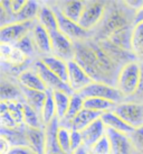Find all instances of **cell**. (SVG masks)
Segmentation results:
<instances>
[{"label":"cell","mask_w":143,"mask_h":154,"mask_svg":"<svg viewBox=\"0 0 143 154\" xmlns=\"http://www.w3.org/2000/svg\"><path fill=\"white\" fill-rule=\"evenodd\" d=\"M31 35H33V39H34L36 50L42 55V57L53 55L51 34L42 25H39L37 20H36V24H35L34 28L31 30Z\"/></svg>","instance_id":"cell-13"},{"label":"cell","mask_w":143,"mask_h":154,"mask_svg":"<svg viewBox=\"0 0 143 154\" xmlns=\"http://www.w3.org/2000/svg\"><path fill=\"white\" fill-rule=\"evenodd\" d=\"M24 120H25V126L27 127L38 129L45 128L40 115L26 103H24Z\"/></svg>","instance_id":"cell-31"},{"label":"cell","mask_w":143,"mask_h":154,"mask_svg":"<svg viewBox=\"0 0 143 154\" xmlns=\"http://www.w3.org/2000/svg\"><path fill=\"white\" fill-rule=\"evenodd\" d=\"M57 8L60 10L65 17L72 20V22L78 24L82 16V13L84 10L85 1H63V2H56Z\"/></svg>","instance_id":"cell-17"},{"label":"cell","mask_w":143,"mask_h":154,"mask_svg":"<svg viewBox=\"0 0 143 154\" xmlns=\"http://www.w3.org/2000/svg\"><path fill=\"white\" fill-rule=\"evenodd\" d=\"M15 47L19 48L20 51H22L28 57H33L35 55V53L37 52L36 50V46H35L34 39H33V35H31V32L29 34L25 35L21 39H19L17 43L13 45Z\"/></svg>","instance_id":"cell-33"},{"label":"cell","mask_w":143,"mask_h":154,"mask_svg":"<svg viewBox=\"0 0 143 154\" xmlns=\"http://www.w3.org/2000/svg\"><path fill=\"white\" fill-rule=\"evenodd\" d=\"M37 23L42 25L48 33H53L55 30H58V22L55 14L54 9L48 5L44 4L40 6L37 15Z\"/></svg>","instance_id":"cell-18"},{"label":"cell","mask_w":143,"mask_h":154,"mask_svg":"<svg viewBox=\"0 0 143 154\" xmlns=\"http://www.w3.org/2000/svg\"><path fill=\"white\" fill-rule=\"evenodd\" d=\"M40 8V4L33 0H26L24 8L15 16V23H27L34 22L37 19V15Z\"/></svg>","instance_id":"cell-26"},{"label":"cell","mask_w":143,"mask_h":154,"mask_svg":"<svg viewBox=\"0 0 143 154\" xmlns=\"http://www.w3.org/2000/svg\"><path fill=\"white\" fill-rule=\"evenodd\" d=\"M135 98H138L136 103H143V63H142V74H141V82L136 94L134 96Z\"/></svg>","instance_id":"cell-43"},{"label":"cell","mask_w":143,"mask_h":154,"mask_svg":"<svg viewBox=\"0 0 143 154\" xmlns=\"http://www.w3.org/2000/svg\"><path fill=\"white\" fill-rule=\"evenodd\" d=\"M107 2L104 1H85L84 10L82 13L78 25L85 30L93 32L98 28L105 17Z\"/></svg>","instance_id":"cell-4"},{"label":"cell","mask_w":143,"mask_h":154,"mask_svg":"<svg viewBox=\"0 0 143 154\" xmlns=\"http://www.w3.org/2000/svg\"><path fill=\"white\" fill-rule=\"evenodd\" d=\"M131 47L136 61L143 63V20L135 23L133 27Z\"/></svg>","instance_id":"cell-24"},{"label":"cell","mask_w":143,"mask_h":154,"mask_svg":"<svg viewBox=\"0 0 143 154\" xmlns=\"http://www.w3.org/2000/svg\"><path fill=\"white\" fill-rule=\"evenodd\" d=\"M53 97H54L55 106H56V117L58 122L62 120L66 117V114L69 108V103H71V94H66L64 91H51Z\"/></svg>","instance_id":"cell-27"},{"label":"cell","mask_w":143,"mask_h":154,"mask_svg":"<svg viewBox=\"0 0 143 154\" xmlns=\"http://www.w3.org/2000/svg\"><path fill=\"white\" fill-rule=\"evenodd\" d=\"M106 135L109 136L111 142L112 154H135L134 146L131 141L130 135H126L123 133L116 132L114 129L106 127Z\"/></svg>","instance_id":"cell-12"},{"label":"cell","mask_w":143,"mask_h":154,"mask_svg":"<svg viewBox=\"0 0 143 154\" xmlns=\"http://www.w3.org/2000/svg\"><path fill=\"white\" fill-rule=\"evenodd\" d=\"M105 134H106V126L104 125L103 120L101 118H98V119L95 120L94 123H92L89 127H86L82 132L84 146H86L87 149H91Z\"/></svg>","instance_id":"cell-16"},{"label":"cell","mask_w":143,"mask_h":154,"mask_svg":"<svg viewBox=\"0 0 143 154\" xmlns=\"http://www.w3.org/2000/svg\"><path fill=\"white\" fill-rule=\"evenodd\" d=\"M102 112L94 110H89L84 108L80 111L78 115L76 116L74 119L69 124V129H74V131H78V132H83L86 127H89V125L94 123L95 120L101 118Z\"/></svg>","instance_id":"cell-20"},{"label":"cell","mask_w":143,"mask_h":154,"mask_svg":"<svg viewBox=\"0 0 143 154\" xmlns=\"http://www.w3.org/2000/svg\"><path fill=\"white\" fill-rule=\"evenodd\" d=\"M13 45L11 44H4V43H0V60L2 63H4L8 56L11 54V52L13 50Z\"/></svg>","instance_id":"cell-39"},{"label":"cell","mask_w":143,"mask_h":154,"mask_svg":"<svg viewBox=\"0 0 143 154\" xmlns=\"http://www.w3.org/2000/svg\"><path fill=\"white\" fill-rule=\"evenodd\" d=\"M80 94L84 99L102 98L109 100L116 105L124 103V99H125L124 96L116 89V87L109 86L107 83H102V82H92L85 89L82 90Z\"/></svg>","instance_id":"cell-5"},{"label":"cell","mask_w":143,"mask_h":154,"mask_svg":"<svg viewBox=\"0 0 143 154\" xmlns=\"http://www.w3.org/2000/svg\"><path fill=\"white\" fill-rule=\"evenodd\" d=\"M57 127H58V119L55 118L54 122L45 128L46 131V152L45 154H68L65 153L57 143V140H56Z\"/></svg>","instance_id":"cell-25"},{"label":"cell","mask_w":143,"mask_h":154,"mask_svg":"<svg viewBox=\"0 0 143 154\" xmlns=\"http://www.w3.org/2000/svg\"><path fill=\"white\" fill-rule=\"evenodd\" d=\"M51 34V47H53V55L59 57L62 60L68 61L74 60V52H75V43L64 35L60 30H55Z\"/></svg>","instance_id":"cell-9"},{"label":"cell","mask_w":143,"mask_h":154,"mask_svg":"<svg viewBox=\"0 0 143 154\" xmlns=\"http://www.w3.org/2000/svg\"><path fill=\"white\" fill-rule=\"evenodd\" d=\"M25 137L27 146L37 154L46 152V131L45 128H30L25 126Z\"/></svg>","instance_id":"cell-14"},{"label":"cell","mask_w":143,"mask_h":154,"mask_svg":"<svg viewBox=\"0 0 143 154\" xmlns=\"http://www.w3.org/2000/svg\"><path fill=\"white\" fill-rule=\"evenodd\" d=\"M9 154H37V153L34 152L28 146L20 145V146H13L10 152H9Z\"/></svg>","instance_id":"cell-42"},{"label":"cell","mask_w":143,"mask_h":154,"mask_svg":"<svg viewBox=\"0 0 143 154\" xmlns=\"http://www.w3.org/2000/svg\"><path fill=\"white\" fill-rule=\"evenodd\" d=\"M130 138L133 143L136 153L143 154V126L139 128H135L130 134Z\"/></svg>","instance_id":"cell-36"},{"label":"cell","mask_w":143,"mask_h":154,"mask_svg":"<svg viewBox=\"0 0 143 154\" xmlns=\"http://www.w3.org/2000/svg\"><path fill=\"white\" fill-rule=\"evenodd\" d=\"M19 98H22L20 87H17L10 81L2 80L0 83V101L20 100Z\"/></svg>","instance_id":"cell-29"},{"label":"cell","mask_w":143,"mask_h":154,"mask_svg":"<svg viewBox=\"0 0 143 154\" xmlns=\"http://www.w3.org/2000/svg\"><path fill=\"white\" fill-rule=\"evenodd\" d=\"M89 150L91 154H112L111 142H109V136L105 134Z\"/></svg>","instance_id":"cell-35"},{"label":"cell","mask_w":143,"mask_h":154,"mask_svg":"<svg viewBox=\"0 0 143 154\" xmlns=\"http://www.w3.org/2000/svg\"><path fill=\"white\" fill-rule=\"evenodd\" d=\"M72 154H91V153H89V149H87L86 146L83 145L82 147H80V149H78V150L75 151L74 153H72Z\"/></svg>","instance_id":"cell-44"},{"label":"cell","mask_w":143,"mask_h":154,"mask_svg":"<svg viewBox=\"0 0 143 154\" xmlns=\"http://www.w3.org/2000/svg\"><path fill=\"white\" fill-rule=\"evenodd\" d=\"M101 119L103 120V123L107 128L114 129L116 132L123 133L126 135H130L131 133L134 131L131 126L126 124L121 117H118L113 110L103 112L101 116Z\"/></svg>","instance_id":"cell-22"},{"label":"cell","mask_w":143,"mask_h":154,"mask_svg":"<svg viewBox=\"0 0 143 154\" xmlns=\"http://www.w3.org/2000/svg\"><path fill=\"white\" fill-rule=\"evenodd\" d=\"M0 125H1L2 129H9V131L20 128L17 125V123L13 120L8 110L4 111V112H0Z\"/></svg>","instance_id":"cell-37"},{"label":"cell","mask_w":143,"mask_h":154,"mask_svg":"<svg viewBox=\"0 0 143 154\" xmlns=\"http://www.w3.org/2000/svg\"><path fill=\"white\" fill-rule=\"evenodd\" d=\"M34 70L38 73V75L42 78V80L46 85L48 90H51V91H56V90L64 91V92L71 94V96L74 94L73 90L71 89V87L68 86V83L62 81L57 75H55L54 73L42 63L40 59L35 61Z\"/></svg>","instance_id":"cell-10"},{"label":"cell","mask_w":143,"mask_h":154,"mask_svg":"<svg viewBox=\"0 0 143 154\" xmlns=\"http://www.w3.org/2000/svg\"><path fill=\"white\" fill-rule=\"evenodd\" d=\"M68 65V86L74 94H80L83 89L94 82L89 75L85 72L80 65L74 60L67 62Z\"/></svg>","instance_id":"cell-11"},{"label":"cell","mask_w":143,"mask_h":154,"mask_svg":"<svg viewBox=\"0 0 143 154\" xmlns=\"http://www.w3.org/2000/svg\"><path fill=\"white\" fill-rule=\"evenodd\" d=\"M22 94V100L24 103L29 105L30 107L35 109L40 115L42 110V107L45 105V101L47 99V91H38V90H29L26 88H21Z\"/></svg>","instance_id":"cell-21"},{"label":"cell","mask_w":143,"mask_h":154,"mask_svg":"<svg viewBox=\"0 0 143 154\" xmlns=\"http://www.w3.org/2000/svg\"><path fill=\"white\" fill-rule=\"evenodd\" d=\"M135 154H141V153H135Z\"/></svg>","instance_id":"cell-45"},{"label":"cell","mask_w":143,"mask_h":154,"mask_svg":"<svg viewBox=\"0 0 143 154\" xmlns=\"http://www.w3.org/2000/svg\"><path fill=\"white\" fill-rule=\"evenodd\" d=\"M83 145H84V142H83L82 132L72 129L71 131V153H74L75 151L80 149Z\"/></svg>","instance_id":"cell-38"},{"label":"cell","mask_w":143,"mask_h":154,"mask_svg":"<svg viewBox=\"0 0 143 154\" xmlns=\"http://www.w3.org/2000/svg\"><path fill=\"white\" fill-rule=\"evenodd\" d=\"M17 81L19 87L29 90H38V91H47V87L38 75V73L33 69H25L19 72L17 75Z\"/></svg>","instance_id":"cell-15"},{"label":"cell","mask_w":143,"mask_h":154,"mask_svg":"<svg viewBox=\"0 0 143 154\" xmlns=\"http://www.w3.org/2000/svg\"><path fill=\"white\" fill-rule=\"evenodd\" d=\"M40 118H42V125H44L45 128L54 122L55 118H57L56 117V106H55L54 97H53V94H51V90H47V99L45 101L44 107H42Z\"/></svg>","instance_id":"cell-28"},{"label":"cell","mask_w":143,"mask_h":154,"mask_svg":"<svg viewBox=\"0 0 143 154\" xmlns=\"http://www.w3.org/2000/svg\"><path fill=\"white\" fill-rule=\"evenodd\" d=\"M83 109H84V98H83L80 94H73L71 96V103H69V108H68V111H67V114H66V117H65L62 122H58L59 125L69 129L71 122L74 119ZM69 131H71V129H69Z\"/></svg>","instance_id":"cell-23"},{"label":"cell","mask_w":143,"mask_h":154,"mask_svg":"<svg viewBox=\"0 0 143 154\" xmlns=\"http://www.w3.org/2000/svg\"><path fill=\"white\" fill-rule=\"evenodd\" d=\"M111 5L112 7H109L107 4L105 17L93 38L95 41L107 39L122 30L134 27L136 14L130 10L123 2L122 6H120L121 2H111Z\"/></svg>","instance_id":"cell-1"},{"label":"cell","mask_w":143,"mask_h":154,"mask_svg":"<svg viewBox=\"0 0 143 154\" xmlns=\"http://www.w3.org/2000/svg\"><path fill=\"white\" fill-rule=\"evenodd\" d=\"M11 147H13V144L9 141L8 137L0 134V154H9Z\"/></svg>","instance_id":"cell-40"},{"label":"cell","mask_w":143,"mask_h":154,"mask_svg":"<svg viewBox=\"0 0 143 154\" xmlns=\"http://www.w3.org/2000/svg\"><path fill=\"white\" fill-rule=\"evenodd\" d=\"M116 103H112L109 100L102 98H86L84 99V108L89 110L98 111V112H106L113 110Z\"/></svg>","instance_id":"cell-30"},{"label":"cell","mask_w":143,"mask_h":154,"mask_svg":"<svg viewBox=\"0 0 143 154\" xmlns=\"http://www.w3.org/2000/svg\"><path fill=\"white\" fill-rule=\"evenodd\" d=\"M113 111L133 129L143 126V103L124 101L116 105Z\"/></svg>","instance_id":"cell-6"},{"label":"cell","mask_w":143,"mask_h":154,"mask_svg":"<svg viewBox=\"0 0 143 154\" xmlns=\"http://www.w3.org/2000/svg\"><path fill=\"white\" fill-rule=\"evenodd\" d=\"M40 60L55 75H57L62 81L68 83V65L66 61L54 55L44 56L40 57Z\"/></svg>","instance_id":"cell-19"},{"label":"cell","mask_w":143,"mask_h":154,"mask_svg":"<svg viewBox=\"0 0 143 154\" xmlns=\"http://www.w3.org/2000/svg\"><path fill=\"white\" fill-rule=\"evenodd\" d=\"M29 61V57L26 55L22 51H20L17 47H13L11 54L8 56L7 61L4 63H7L10 66H13V68H20V66H24V65Z\"/></svg>","instance_id":"cell-34"},{"label":"cell","mask_w":143,"mask_h":154,"mask_svg":"<svg viewBox=\"0 0 143 154\" xmlns=\"http://www.w3.org/2000/svg\"><path fill=\"white\" fill-rule=\"evenodd\" d=\"M51 8L54 9L55 14H56L59 30L64 35H66L69 39H72L74 43L92 39V34H94L93 32H89V30L83 29L78 24H76V23L67 19L63 14L60 13V10L57 8L56 5H55L54 7H51Z\"/></svg>","instance_id":"cell-7"},{"label":"cell","mask_w":143,"mask_h":154,"mask_svg":"<svg viewBox=\"0 0 143 154\" xmlns=\"http://www.w3.org/2000/svg\"><path fill=\"white\" fill-rule=\"evenodd\" d=\"M26 0H10V10L13 15V23H15V16L24 8Z\"/></svg>","instance_id":"cell-41"},{"label":"cell","mask_w":143,"mask_h":154,"mask_svg":"<svg viewBox=\"0 0 143 154\" xmlns=\"http://www.w3.org/2000/svg\"><path fill=\"white\" fill-rule=\"evenodd\" d=\"M56 140L59 147L65 153H71V131L64 126H60L58 123V127L56 131Z\"/></svg>","instance_id":"cell-32"},{"label":"cell","mask_w":143,"mask_h":154,"mask_svg":"<svg viewBox=\"0 0 143 154\" xmlns=\"http://www.w3.org/2000/svg\"><path fill=\"white\" fill-rule=\"evenodd\" d=\"M36 20L27 23H13L0 27V43L15 45L25 35L33 30Z\"/></svg>","instance_id":"cell-8"},{"label":"cell","mask_w":143,"mask_h":154,"mask_svg":"<svg viewBox=\"0 0 143 154\" xmlns=\"http://www.w3.org/2000/svg\"><path fill=\"white\" fill-rule=\"evenodd\" d=\"M74 61L80 65V68L89 74L94 82H102L112 86L100 64L93 39L75 43Z\"/></svg>","instance_id":"cell-2"},{"label":"cell","mask_w":143,"mask_h":154,"mask_svg":"<svg viewBox=\"0 0 143 154\" xmlns=\"http://www.w3.org/2000/svg\"><path fill=\"white\" fill-rule=\"evenodd\" d=\"M142 74V63L139 61L127 62L120 69L116 78V89L124 96V98L134 97L140 87Z\"/></svg>","instance_id":"cell-3"}]
</instances>
